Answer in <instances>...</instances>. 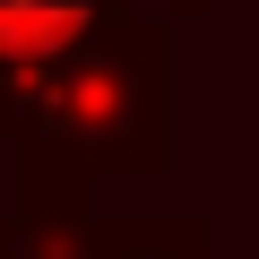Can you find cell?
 Here are the masks:
<instances>
[{
  "instance_id": "6da1fadb",
  "label": "cell",
  "mask_w": 259,
  "mask_h": 259,
  "mask_svg": "<svg viewBox=\"0 0 259 259\" xmlns=\"http://www.w3.org/2000/svg\"><path fill=\"white\" fill-rule=\"evenodd\" d=\"M87 18H95V0H0V61H44L78 44Z\"/></svg>"
}]
</instances>
